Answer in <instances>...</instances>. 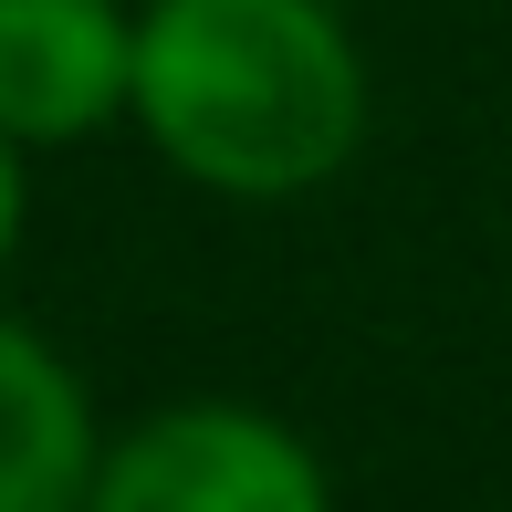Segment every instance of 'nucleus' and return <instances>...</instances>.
<instances>
[{
	"instance_id": "6",
	"label": "nucleus",
	"mask_w": 512,
	"mask_h": 512,
	"mask_svg": "<svg viewBox=\"0 0 512 512\" xmlns=\"http://www.w3.org/2000/svg\"><path fill=\"white\" fill-rule=\"evenodd\" d=\"M335 11H345V0H335Z\"/></svg>"
},
{
	"instance_id": "2",
	"label": "nucleus",
	"mask_w": 512,
	"mask_h": 512,
	"mask_svg": "<svg viewBox=\"0 0 512 512\" xmlns=\"http://www.w3.org/2000/svg\"><path fill=\"white\" fill-rule=\"evenodd\" d=\"M84 512H335L324 460L262 408H157L95 460Z\"/></svg>"
},
{
	"instance_id": "4",
	"label": "nucleus",
	"mask_w": 512,
	"mask_h": 512,
	"mask_svg": "<svg viewBox=\"0 0 512 512\" xmlns=\"http://www.w3.org/2000/svg\"><path fill=\"white\" fill-rule=\"evenodd\" d=\"M95 408H84L74 366L0 314V512H84L95 502Z\"/></svg>"
},
{
	"instance_id": "3",
	"label": "nucleus",
	"mask_w": 512,
	"mask_h": 512,
	"mask_svg": "<svg viewBox=\"0 0 512 512\" xmlns=\"http://www.w3.org/2000/svg\"><path fill=\"white\" fill-rule=\"evenodd\" d=\"M136 95V21L115 0H0V136L84 147Z\"/></svg>"
},
{
	"instance_id": "1",
	"label": "nucleus",
	"mask_w": 512,
	"mask_h": 512,
	"mask_svg": "<svg viewBox=\"0 0 512 512\" xmlns=\"http://www.w3.org/2000/svg\"><path fill=\"white\" fill-rule=\"evenodd\" d=\"M126 115L220 199H304L366 136V63L335 0H157Z\"/></svg>"
},
{
	"instance_id": "5",
	"label": "nucleus",
	"mask_w": 512,
	"mask_h": 512,
	"mask_svg": "<svg viewBox=\"0 0 512 512\" xmlns=\"http://www.w3.org/2000/svg\"><path fill=\"white\" fill-rule=\"evenodd\" d=\"M11 241H21V147L0 136V262H11Z\"/></svg>"
}]
</instances>
